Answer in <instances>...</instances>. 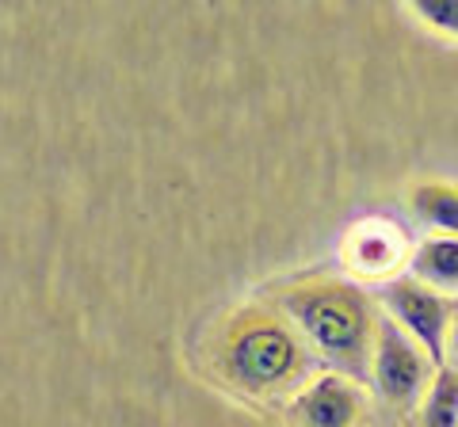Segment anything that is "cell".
I'll use <instances>...</instances> for the list:
<instances>
[{
	"label": "cell",
	"mask_w": 458,
	"mask_h": 427,
	"mask_svg": "<svg viewBox=\"0 0 458 427\" xmlns=\"http://www.w3.org/2000/svg\"><path fill=\"white\" fill-rule=\"evenodd\" d=\"M375 302L401 332H409L428 351V359L443 366V347H447V324H451V297L439 294L428 282L405 275H394L378 287Z\"/></svg>",
	"instance_id": "277c9868"
},
{
	"label": "cell",
	"mask_w": 458,
	"mask_h": 427,
	"mask_svg": "<svg viewBox=\"0 0 458 427\" xmlns=\"http://www.w3.org/2000/svg\"><path fill=\"white\" fill-rule=\"evenodd\" d=\"M409 8L432 27V31L458 38V0H409Z\"/></svg>",
	"instance_id": "30bf717a"
},
{
	"label": "cell",
	"mask_w": 458,
	"mask_h": 427,
	"mask_svg": "<svg viewBox=\"0 0 458 427\" xmlns=\"http://www.w3.org/2000/svg\"><path fill=\"white\" fill-rule=\"evenodd\" d=\"M409 275L436 287L439 294H458V233H432L409 252Z\"/></svg>",
	"instance_id": "52a82bcc"
},
{
	"label": "cell",
	"mask_w": 458,
	"mask_h": 427,
	"mask_svg": "<svg viewBox=\"0 0 458 427\" xmlns=\"http://www.w3.org/2000/svg\"><path fill=\"white\" fill-rule=\"evenodd\" d=\"M443 363L458 366V302L451 306V324H447V347H443Z\"/></svg>",
	"instance_id": "8fae6325"
},
{
	"label": "cell",
	"mask_w": 458,
	"mask_h": 427,
	"mask_svg": "<svg viewBox=\"0 0 458 427\" xmlns=\"http://www.w3.org/2000/svg\"><path fill=\"white\" fill-rule=\"evenodd\" d=\"M207 366L245 397H291L318 374V355L279 306H241L210 336Z\"/></svg>",
	"instance_id": "6da1fadb"
},
{
	"label": "cell",
	"mask_w": 458,
	"mask_h": 427,
	"mask_svg": "<svg viewBox=\"0 0 458 427\" xmlns=\"http://www.w3.org/2000/svg\"><path fill=\"white\" fill-rule=\"evenodd\" d=\"M409 206L417 214V222L432 233H458V183L420 180L409 191Z\"/></svg>",
	"instance_id": "ba28073f"
},
{
	"label": "cell",
	"mask_w": 458,
	"mask_h": 427,
	"mask_svg": "<svg viewBox=\"0 0 458 427\" xmlns=\"http://www.w3.org/2000/svg\"><path fill=\"white\" fill-rule=\"evenodd\" d=\"M363 381L340 374V370H321L291 393V420L298 427H355L363 416Z\"/></svg>",
	"instance_id": "5b68a950"
},
{
	"label": "cell",
	"mask_w": 458,
	"mask_h": 427,
	"mask_svg": "<svg viewBox=\"0 0 458 427\" xmlns=\"http://www.w3.org/2000/svg\"><path fill=\"white\" fill-rule=\"evenodd\" d=\"M420 427H458V366H436L420 397Z\"/></svg>",
	"instance_id": "9c48e42d"
},
{
	"label": "cell",
	"mask_w": 458,
	"mask_h": 427,
	"mask_svg": "<svg viewBox=\"0 0 458 427\" xmlns=\"http://www.w3.org/2000/svg\"><path fill=\"white\" fill-rule=\"evenodd\" d=\"M405 233L394 222H363L355 225L344 240V264H348L352 279H394L401 272V264L409 260L405 252Z\"/></svg>",
	"instance_id": "8992f818"
},
{
	"label": "cell",
	"mask_w": 458,
	"mask_h": 427,
	"mask_svg": "<svg viewBox=\"0 0 458 427\" xmlns=\"http://www.w3.org/2000/svg\"><path fill=\"white\" fill-rule=\"evenodd\" d=\"M276 306L294 321L310 351L367 386L370 347H375L378 302L355 279L310 275L276 290Z\"/></svg>",
	"instance_id": "7a4b0ae2"
},
{
	"label": "cell",
	"mask_w": 458,
	"mask_h": 427,
	"mask_svg": "<svg viewBox=\"0 0 458 427\" xmlns=\"http://www.w3.org/2000/svg\"><path fill=\"white\" fill-rule=\"evenodd\" d=\"M432 374H436V363L428 359V351L378 309L375 347H370V370H367L370 386L394 408H412V405H420Z\"/></svg>",
	"instance_id": "3957f363"
}]
</instances>
